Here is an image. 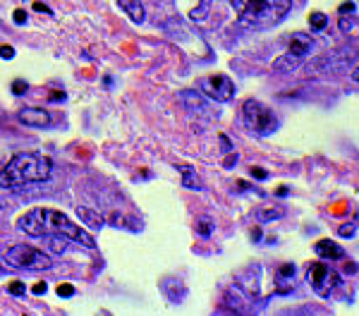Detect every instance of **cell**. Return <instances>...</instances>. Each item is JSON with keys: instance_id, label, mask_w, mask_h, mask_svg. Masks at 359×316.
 <instances>
[{"instance_id": "1", "label": "cell", "mask_w": 359, "mask_h": 316, "mask_svg": "<svg viewBox=\"0 0 359 316\" xmlns=\"http://www.w3.org/2000/svg\"><path fill=\"white\" fill-rule=\"evenodd\" d=\"M17 228L27 235H34V238H46V235H62V238L72 240V242H79L89 249H96V240L91 238L86 230L79 226H74L72 221L60 214V211L53 209H34L25 214L17 221Z\"/></svg>"}, {"instance_id": "2", "label": "cell", "mask_w": 359, "mask_h": 316, "mask_svg": "<svg viewBox=\"0 0 359 316\" xmlns=\"http://www.w3.org/2000/svg\"><path fill=\"white\" fill-rule=\"evenodd\" d=\"M50 172H53V163L43 153H34V151L15 153L10 158V163L5 165V170L0 172V187L17 192V189H22L29 182L48 180Z\"/></svg>"}, {"instance_id": "3", "label": "cell", "mask_w": 359, "mask_h": 316, "mask_svg": "<svg viewBox=\"0 0 359 316\" xmlns=\"http://www.w3.org/2000/svg\"><path fill=\"white\" fill-rule=\"evenodd\" d=\"M237 22L245 27L264 29L278 25L292 8V0H230Z\"/></svg>"}, {"instance_id": "4", "label": "cell", "mask_w": 359, "mask_h": 316, "mask_svg": "<svg viewBox=\"0 0 359 316\" xmlns=\"http://www.w3.org/2000/svg\"><path fill=\"white\" fill-rule=\"evenodd\" d=\"M242 120H245L247 130L259 137H269L278 130L276 113L257 99H247L242 103Z\"/></svg>"}, {"instance_id": "5", "label": "cell", "mask_w": 359, "mask_h": 316, "mask_svg": "<svg viewBox=\"0 0 359 316\" xmlns=\"http://www.w3.org/2000/svg\"><path fill=\"white\" fill-rule=\"evenodd\" d=\"M5 261L13 268H25V271H46V268L53 266V259L29 245L8 247V249H5Z\"/></svg>"}, {"instance_id": "6", "label": "cell", "mask_w": 359, "mask_h": 316, "mask_svg": "<svg viewBox=\"0 0 359 316\" xmlns=\"http://www.w3.org/2000/svg\"><path fill=\"white\" fill-rule=\"evenodd\" d=\"M306 283L311 285V290H314L318 297L328 300L340 287V275L335 273L331 266L316 261V263H309V268H306Z\"/></svg>"}, {"instance_id": "7", "label": "cell", "mask_w": 359, "mask_h": 316, "mask_svg": "<svg viewBox=\"0 0 359 316\" xmlns=\"http://www.w3.org/2000/svg\"><path fill=\"white\" fill-rule=\"evenodd\" d=\"M199 89L204 91L208 99L218 101V103H225L235 96V84L230 77L225 74H211V77H204L199 82Z\"/></svg>"}, {"instance_id": "8", "label": "cell", "mask_w": 359, "mask_h": 316, "mask_svg": "<svg viewBox=\"0 0 359 316\" xmlns=\"http://www.w3.org/2000/svg\"><path fill=\"white\" fill-rule=\"evenodd\" d=\"M17 118H20V123H25L27 128H48V125L53 123L50 113L43 111V108H25V111L17 113Z\"/></svg>"}, {"instance_id": "9", "label": "cell", "mask_w": 359, "mask_h": 316, "mask_svg": "<svg viewBox=\"0 0 359 316\" xmlns=\"http://www.w3.org/2000/svg\"><path fill=\"white\" fill-rule=\"evenodd\" d=\"M311 48H314L311 36H306V34H292L290 46H287V55L294 57L297 62H302L304 57L311 53Z\"/></svg>"}, {"instance_id": "10", "label": "cell", "mask_w": 359, "mask_h": 316, "mask_svg": "<svg viewBox=\"0 0 359 316\" xmlns=\"http://www.w3.org/2000/svg\"><path fill=\"white\" fill-rule=\"evenodd\" d=\"M338 25L340 32L350 34L357 27V3H343L338 8Z\"/></svg>"}, {"instance_id": "11", "label": "cell", "mask_w": 359, "mask_h": 316, "mask_svg": "<svg viewBox=\"0 0 359 316\" xmlns=\"http://www.w3.org/2000/svg\"><path fill=\"white\" fill-rule=\"evenodd\" d=\"M316 256L321 259H331V261H338V259H345V249L340 245H335L333 240H318L314 245Z\"/></svg>"}, {"instance_id": "12", "label": "cell", "mask_w": 359, "mask_h": 316, "mask_svg": "<svg viewBox=\"0 0 359 316\" xmlns=\"http://www.w3.org/2000/svg\"><path fill=\"white\" fill-rule=\"evenodd\" d=\"M120 10H125V15L130 17L132 22H137V25H142L144 22V5L139 3V0H118Z\"/></svg>"}, {"instance_id": "13", "label": "cell", "mask_w": 359, "mask_h": 316, "mask_svg": "<svg viewBox=\"0 0 359 316\" xmlns=\"http://www.w3.org/2000/svg\"><path fill=\"white\" fill-rule=\"evenodd\" d=\"M77 216L84 221V226H91V228H98L101 230L103 226H106V216H101L98 211H91V209H77Z\"/></svg>"}, {"instance_id": "14", "label": "cell", "mask_w": 359, "mask_h": 316, "mask_svg": "<svg viewBox=\"0 0 359 316\" xmlns=\"http://www.w3.org/2000/svg\"><path fill=\"white\" fill-rule=\"evenodd\" d=\"M297 65H299V62L294 60V57L287 55V53H285V55H280V57H276V60H273V70H276V72H292Z\"/></svg>"}, {"instance_id": "15", "label": "cell", "mask_w": 359, "mask_h": 316, "mask_svg": "<svg viewBox=\"0 0 359 316\" xmlns=\"http://www.w3.org/2000/svg\"><path fill=\"white\" fill-rule=\"evenodd\" d=\"M180 170H182V185L184 187H187V189H201V180L194 175L189 165H180Z\"/></svg>"}, {"instance_id": "16", "label": "cell", "mask_w": 359, "mask_h": 316, "mask_svg": "<svg viewBox=\"0 0 359 316\" xmlns=\"http://www.w3.org/2000/svg\"><path fill=\"white\" fill-rule=\"evenodd\" d=\"M46 240H48V252H55V254H62V252L67 249V238H62V235H46Z\"/></svg>"}, {"instance_id": "17", "label": "cell", "mask_w": 359, "mask_h": 316, "mask_svg": "<svg viewBox=\"0 0 359 316\" xmlns=\"http://www.w3.org/2000/svg\"><path fill=\"white\" fill-rule=\"evenodd\" d=\"M328 25V17L326 15H321V13H314L309 17V27H311V32H323Z\"/></svg>"}, {"instance_id": "18", "label": "cell", "mask_w": 359, "mask_h": 316, "mask_svg": "<svg viewBox=\"0 0 359 316\" xmlns=\"http://www.w3.org/2000/svg\"><path fill=\"white\" fill-rule=\"evenodd\" d=\"M211 230H213L211 218H199V221H196V233H199L201 238H208V235H211Z\"/></svg>"}, {"instance_id": "19", "label": "cell", "mask_w": 359, "mask_h": 316, "mask_svg": "<svg viewBox=\"0 0 359 316\" xmlns=\"http://www.w3.org/2000/svg\"><path fill=\"white\" fill-rule=\"evenodd\" d=\"M283 216V209H269V211H259V221H276Z\"/></svg>"}, {"instance_id": "20", "label": "cell", "mask_w": 359, "mask_h": 316, "mask_svg": "<svg viewBox=\"0 0 359 316\" xmlns=\"http://www.w3.org/2000/svg\"><path fill=\"white\" fill-rule=\"evenodd\" d=\"M8 292H10V295H15V297H22L27 292V285L20 283V280H15V283L8 285Z\"/></svg>"}, {"instance_id": "21", "label": "cell", "mask_w": 359, "mask_h": 316, "mask_svg": "<svg viewBox=\"0 0 359 316\" xmlns=\"http://www.w3.org/2000/svg\"><path fill=\"white\" fill-rule=\"evenodd\" d=\"M27 89H29V84L22 82V79H15V82H13V94L22 96V94H27Z\"/></svg>"}, {"instance_id": "22", "label": "cell", "mask_w": 359, "mask_h": 316, "mask_svg": "<svg viewBox=\"0 0 359 316\" xmlns=\"http://www.w3.org/2000/svg\"><path fill=\"white\" fill-rule=\"evenodd\" d=\"M0 57H3V60H13V57H15L13 46H0Z\"/></svg>"}, {"instance_id": "23", "label": "cell", "mask_w": 359, "mask_h": 316, "mask_svg": "<svg viewBox=\"0 0 359 316\" xmlns=\"http://www.w3.org/2000/svg\"><path fill=\"white\" fill-rule=\"evenodd\" d=\"M355 233H357V226H355V223H345V226L340 228V235H343V238H352Z\"/></svg>"}, {"instance_id": "24", "label": "cell", "mask_w": 359, "mask_h": 316, "mask_svg": "<svg viewBox=\"0 0 359 316\" xmlns=\"http://www.w3.org/2000/svg\"><path fill=\"white\" fill-rule=\"evenodd\" d=\"M57 295H60V297H72L74 287L72 285H60V287H57Z\"/></svg>"}, {"instance_id": "25", "label": "cell", "mask_w": 359, "mask_h": 316, "mask_svg": "<svg viewBox=\"0 0 359 316\" xmlns=\"http://www.w3.org/2000/svg\"><path fill=\"white\" fill-rule=\"evenodd\" d=\"M13 20H15V25H25V22H27V13H25V10H15Z\"/></svg>"}, {"instance_id": "26", "label": "cell", "mask_w": 359, "mask_h": 316, "mask_svg": "<svg viewBox=\"0 0 359 316\" xmlns=\"http://www.w3.org/2000/svg\"><path fill=\"white\" fill-rule=\"evenodd\" d=\"M252 175L257 177V180H266V177H269V172L262 170V168H252Z\"/></svg>"}, {"instance_id": "27", "label": "cell", "mask_w": 359, "mask_h": 316, "mask_svg": "<svg viewBox=\"0 0 359 316\" xmlns=\"http://www.w3.org/2000/svg\"><path fill=\"white\" fill-rule=\"evenodd\" d=\"M34 10H36V13H43V15H50V8L43 3H34Z\"/></svg>"}, {"instance_id": "28", "label": "cell", "mask_w": 359, "mask_h": 316, "mask_svg": "<svg viewBox=\"0 0 359 316\" xmlns=\"http://www.w3.org/2000/svg\"><path fill=\"white\" fill-rule=\"evenodd\" d=\"M46 290H48V285H46V283L34 285V295H46Z\"/></svg>"}, {"instance_id": "29", "label": "cell", "mask_w": 359, "mask_h": 316, "mask_svg": "<svg viewBox=\"0 0 359 316\" xmlns=\"http://www.w3.org/2000/svg\"><path fill=\"white\" fill-rule=\"evenodd\" d=\"M221 144H223V151H233V144H230L228 137H223V135H221Z\"/></svg>"}, {"instance_id": "30", "label": "cell", "mask_w": 359, "mask_h": 316, "mask_svg": "<svg viewBox=\"0 0 359 316\" xmlns=\"http://www.w3.org/2000/svg\"><path fill=\"white\" fill-rule=\"evenodd\" d=\"M50 101H65V94H62V91H55V94H50Z\"/></svg>"}]
</instances>
